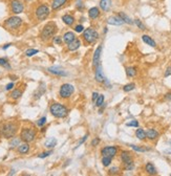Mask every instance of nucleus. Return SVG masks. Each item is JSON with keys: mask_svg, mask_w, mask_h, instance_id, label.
Wrapping results in <instances>:
<instances>
[{"mask_svg": "<svg viewBox=\"0 0 171 176\" xmlns=\"http://www.w3.org/2000/svg\"><path fill=\"white\" fill-rule=\"evenodd\" d=\"M75 32L76 33H83V31H84L85 28H84V26L82 25V24H78V25H76L75 26Z\"/></svg>", "mask_w": 171, "mask_h": 176, "instance_id": "c03bdc74", "label": "nucleus"}, {"mask_svg": "<svg viewBox=\"0 0 171 176\" xmlns=\"http://www.w3.org/2000/svg\"><path fill=\"white\" fill-rule=\"evenodd\" d=\"M75 92V87L74 85L68 84V83H65V84L61 85L60 87V90H59V96L62 99H68L69 96H71V94Z\"/></svg>", "mask_w": 171, "mask_h": 176, "instance_id": "1a4fd4ad", "label": "nucleus"}, {"mask_svg": "<svg viewBox=\"0 0 171 176\" xmlns=\"http://www.w3.org/2000/svg\"><path fill=\"white\" fill-rule=\"evenodd\" d=\"M124 169L127 170V171H131V170L134 169V164L133 162H128V164H124Z\"/></svg>", "mask_w": 171, "mask_h": 176, "instance_id": "79ce46f5", "label": "nucleus"}, {"mask_svg": "<svg viewBox=\"0 0 171 176\" xmlns=\"http://www.w3.org/2000/svg\"><path fill=\"white\" fill-rule=\"evenodd\" d=\"M118 148L117 146H106L101 150V155L102 156H108V157L113 158L118 153Z\"/></svg>", "mask_w": 171, "mask_h": 176, "instance_id": "9d476101", "label": "nucleus"}, {"mask_svg": "<svg viewBox=\"0 0 171 176\" xmlns=\"http://www.w3.org/2000/svg\"><path fill=\"white\" fill-rule=\"evenodd\" d=\"M18 132V124L16 122H5L0 126V135L4 139H12Z\"/></svg>", "mask_w": 171, "mask_h": 176, "instance_id": "f257e3e1", "label": "nucleus"}, {"mask_svg": "<svg viewBox=\"0 0 171 176\" xmlns=\"http://www.w3.org/2000/svg\"><path fill=\"white\" fill-rule=\"evenodd\" d=\"M87 137H88V135H85V136H83V137H82V139H80V142H79V144H78V146H77V147H79L80 145H82V144L84 143V142L87 139Z\"/></svg>", "mask_w": 171, "mask_h": 176, "instance_id": "3c124183", "label": "nucleus"}, {"mask_svg": "<svg viewBox=\"0 0 171 176\" xmlns=\"http://www.w3.org/2000/svg\"><path fill=\"white\" fill-rule=\"evenodd\" d=\"M145 170H146V172L149 174V175H155V174H157V169H155V167H154V165L151 164V162H147V164H146Z\"/></svg>", "mask_w": 171, "mask_h": 176, "instance_id": "393cba45", "label": "nucleus"}, {"mask_svg": "<svg viewBox=\"0 0 171 176\" xmlns=\"http://www.w3.org/2000/svg\"><path fill=\"white\" fill-rule=\"evenodd\" d=\"M68 0H52V3H51V7H52L53 11H58L60 9L62 6L67 3Z\"/></svg>", "mask_w": 171, "mask_h": 176, "instance_id": "2eb2a0df", "label": "nucleus"}, {"mask_svg": "<svg viewBox=\"0 0 171 176\" xmlns=\"http://www.w3.org/2000/svg\"><path fill=\"white\" fill-rule=\"evenodd\" d=\"M56 145H57V139H55V137H49V139H47V141L45 142L44 144L45 147L48 149H53L54 147H56Z\"/></svg>", "mask_w": 171, "mask_h": 176, "instance_id": "bb28decb", "label": "nucleus"}, {"mask_svg": "<svg viewBox=\"0 0 171 176\" xmlns=\"http://www.w3.org/2000/svg\"><path fill=\"white\" fill-rule=\"evenodd\" d=\"M120 17H121V19H122L123 21H124V23H127V24H133V20H131V18H129L128 16H127L125 13L123 12H120L119 14Z\"/></svg>", "mask_w": 171, "mask_h": 176, "instance_id": "c85d7f7f", "label": "nucleus"}, {"mask_svg": "<svg viewBox=\"0 0 171 176\" xmlns=\"http://www.w3.org/2000/svg\"><path fill=\"white\" fill-rule=\"evenodd\" d=\"M111 160L113 158L108 157V156H102V164H103L104 167H108L110 164H111Z\"/></svg>", "mask_w": 171, "mask_h": 176, "instance_id": "72a5a7b5", "label": "nucleus"}, {"mask_svg": "<svg viewBox=\"0 0 171 176\" xmlns=\"http://www.w3.org/2000/svg\"><path fill=\"white\" fill-rule=\"evenodd\" d=\"M134 88H136V85H134L133 83H129V84L125 85V86L123 87V90H124L125 92H129V91H131V90H133Z\"/></svg>", "mask_w": 171, "mask_h": 176, "instance_id": "f704fd0d", "label": "nucleus"}, {"mask_svg": "<svg viewBox=\"0 0 171 176\" xmlns=\"http://www.w3.org/2000/svg\"><path fill=\"white\" fill-rule=\"evenodd\" d=\"M17 151L19 154H27L30 152V145L28 143H22L17 147Z\"/></svg>", "mask_w": 171, "mask_h": 176, "instance_id": "aec40b11", "label": "nucleus"}, {"mask_svg": "<svg viewBox=\"0 0 171 176\" xmlns=\"http://www.w3.org/2000/svg\"><path fill=\"white\" fill-rule=\"evenodd\" d=\"M15 84L14 83H9V84L5 86V90H7V91H9V90H12L13 88H14Z\"/></svg>", "mask_w": 171, "mask_h": 176, "instance_id": "09e8293b", "label": "nucleus"}, {"mask_svg": "<svg viewBox=\"0 0 171 176\" xmlns=\"http://www.w3.org/2000/svg\"><path fill=\"white\" fill-rule=\"evenodd\" d=\"M168 75H171V65L169 66L166 69V71H165V77H168Z\"/></svg>", "mask_w": 171, "mask_h": 176, "instance_id": "603ef678", "label": "nucleus"}, {"mask_svg": "<svg viewBox=\"0 0 171 176\" xmlns=\"http://www.w3.org/2000/svg\"><path fill=\"white\" fill-rule=\"evenodd\" d=\"M27 1H30V0H27Z\"/></svg>", "mask_w": 171, "mask_h": 176, "instance_id": "bf43d9fd", "label": "nucleus"}, {"mask_svg": "<svg viewBox=\"0 0 171 176\" xmlns=\"http://www.w3.org/2000/svg\"><path fill=\"white\" fill-rule=\"evenodd\" d=\"M41 86L42 87H39L37 89V91L35 92V94H34V96H35V99H39L40 96H42L43 93L45 92V84H43V83H41Z\"/></svg>", "mask_w": 171, "mask_h": 176, "instance_id": "c756f323", "label": "nucleus"}, {"mask_svg": "<svg viewBox=\"0 0 171 176\" xmlns=\"http://www.w3.org/2000/svg\"><path fill=\"white\" fill-rule=\"evenodd\" d=\"M101 52H102V45H99L98 48L95 50L94 57H92V66H94V67H97V66H98V64H100Z\"/></svg>", "mask_w": 171, "mask_h": 176, "instance_id": "9b49d317", "label": "nucleus"}, {"mask_svg": "<svg viewBox=\"0 0 171 176\" xmlns=\"http://www.w3.org/2000/svg\"><path fill=\"white\" fill-rule=\"evenodd\" d=\"M98 96H99V93H98V92H94V93H92V101L96 102V100L98 99Z\"/></svg>", "mask_w": 171, "mask_h": 176, "instance_id": "864d4df0", "label": "nucleus"}, {"mask_svg": "<svg viewBox=\"0 0 171 176\" xmlns=\"http://www.w3.org/2000/svg\"><path fill=\"white\" fill-rule=\"evenodd\" d=\"M95 79L98 83H103L105 81V77H104L103 73V69H102V65L101 64H98L96 69V75H95Z\"/></svg>", "mask_w": 171, "mask_h": 176, "instance_id": "f8f14e48", "label": "nucleus"}, {"mask_svg": "<svg viewBox=\"0 0 171 176\" xmlns=\"http://www.w3.org/2000/svg\"><path fill=\"white\" fill-rule=\"evenodd\" d=\"M136 136L138 137L139 139H141V141H144V139H146V132H145V130H143L142 128L138 129L136 131Z\"/></svg>", "mask_w": 171, "mask_h": 176, "instance_id": "7c9ffc66", "label": "nucleus"}, {"mask_svg": "<svg viewBox=\"0 0 171 176\" xmlns=\"http://www.w3.org/2000/svg\"><path fill=\"white\" fill-rule=\"evenodd\" d=\"M9 46H12V44H11V43H9V44H5V45H3V46H2V50H7V48H9Z\"/></svg>", "mask_w": 171, "mask_h": 176, "instance_id": "5fc2aeb1", "label": "nucleus"}, {"mask_svg": "<svg viewBox=\"0 0 171 176\" xmlns=\"http://www.w3.org/2000/svg\"><path fill=\"white\" fill-rule=\"evenodd\" d=\"M62 21H63L64 24H66L67 26H71L74 23H75L76 19L73 15H69V14H65L62 16Z\"/></svg>", "mask_w": 171, "mask_h": 176, "instance_id": "a211bd4d", "label": "nucleus"}, {"mask_svg": "<svg viewBox=\"0 0 171 176\" xmlns=\"http://www.w3.org/2000/svg\"><path fill=\"white\" fill-rule=\"evenodd\" d=\"M100 7L103 12H108L111 7V0H100Z\"/></svg>", "mask_w": 171, "mask_h": 176, "instance_id": "5701e85b", "label": "nucleus"}, {"mask_svg": "<svg viewBox=\"0 0 171 176\" xmlns=\"http://www.w3.org/2000/svg\"><path fill=\"white\" fill-rule=\"evenodd\" d=\"M53 153V151H47V152H42V153H40L39 155H38V157L39 158H45V157H47V156H49V155L52 154Z\"/></svg>", "mask_w": 171, "mask_h": 176, "instance_id": "a18cd8bd", "label": "nucleus"}, {"mask_svg": "<svg viewBox=\"0 0 171 176\" xmlns=\"http://www.w3.org/2000/svg\"><path fill=\"white\" fill-rule=\"evenodd\" d=\"M34 14H35V17L38 21H44V20H46V19L48 18L49 15H51V9H49L48 4L42 3V4L38 5V6L36 7Z\"/></svg>", "mask_w": 171, "mask_h": 176, "instance_id": "39448f33", "label": "nucleus"}, {"mask_svg": "<svg viewBox=\"0 0 171 176\" xmlns=\"http://www.w3.org/2000/svg\"><path fill=\"white\" fill-rule=\"evenodd\" d=\"M57 32V24L54 21H49L45 24L44 26L41 29V33H40V39L44 42L49 41L53 37L55 36Z\"/></svg>", "mask_w": 171, "mask_h": 176, "instance_id": "f03ea898", "label": "nucleus"}, {"mask_svg": "<svg viewBox=\"0 0 171 176\" xmlns=\"http://www.w3.org/2000/svg\"><path fill=\"white\" fill-rule=\"evenodd\" d=\"M100 14H101V13H100V9L97 6H92L88 9V17H89V19H92V20L97 19L99 16H100Z\"/></svg>", "mask_w": 171, "mask_h": 176, "instance_id": "f3484780", "label": "nucleus"}, {"mask_svg": "<svg viewBox=\"0 0 171 176\" xmlns=\"http://www.w3.org/2000/svg\"><path fill=\"white\" fill-rule=\"evenodd\" d=\"M76 9L80 12H82L83 9H84V3H83L82 0H77V2H76Z\"/></svg>", "mask_w": 171, "mask_h": 176, "instance_id": "58836bf2", "label": "nucleus"}, {"mask_svg": "<svg viewBox=\"0 0 171 176\" xmlns=\"http://www.w3.org/2000/svg\"><path fill=\"white\" fill-rule=\"evenodd\" d=\"M165 99H166V100H171V93H167L166 96H165Z\"/></svg>", "mask_w": 171, "mask_h": 176, "instance_id": "6e6d98bb", "label": "nucleus"}, {"mask_svg": "<svg viewBox=\"0 0 171 176\" xmlns=\"http://www.w3.org/2000/svg\"><path fill=\"white\" fill-rule=\"evenodd\" d=\"M25 5L22 0H11L9 1V11L14 15H19L24 12Z\"/></svg>", "mask_w": 171, "mask_h": 176, "instance_id": "6e6552de", "label": "nucleus"}, {"mask_svg": "<svg viewBox=\"0 0 171 176\" xmlns=\"http://www.w3.org/2000/svg\"><path fill=\"white\" fill-rule=\"evenodd\" d=\"M142 40H143L144 43L148 44L149 46H151V47H157V43H155V41L153 40V39H152L151 37H149V36L143 35V36H142Z\"/></svg>", "mask_w": 171, "mask_h": 176, "instance_id": "b1692460", "label": "nucleus"}, {"mask_svg": "<svg viewBox=\"0 0 171 176\" xmlns=\"http://www.w3.org/2000/svg\"><path fill=\"white\" fill-rule=\"evenodd\" d=\"M100 142H101V139H99V137H96V139H94L92 141V147H96V146H98L100 144Z\"/></svg>", "mask_w": 171, "mask_h": 176, "instance_id": "de8ad7c7", "label": "nucleus"}, {"mask_svg": "<svg viewBox=\"0 0 171 176\" xmlns=\"http://www.w3.org/2000/svg\"><path fill=\"white\" fill-rule=\"evenodd\" d=\"M107 31H108V28L107 27H104V34L107 33Z\"/></svg>", "mask_w": 171, "mask_h": 176, "instance_id": "13d9d810", "label": "nucleus"}, {"mask_svg": "<svg viewBox=\"0 0 171 176\" xmlns=\"http://www.w3.org/2000/svg\"><path fill=\"white\" fill-rule=\"evenodd\" d=\"M45 124H46V117L45 116L41 117V119H39V120L37 121V126L38 127H43Z\"/></svg>", "mask_w": 171, "mask_h": 176, "instance_id": "a19ab883", "label": "nucleus"}, {"mask_svg": "<svg viewBox=\"0 0 171 176\" xmlns=\"http://www.w3.org/2000/svg\"><path fill=\"white\" fill-rule=\"evenodd\" d=\"M22 24H23V20H22L20 17L16 16H11L7 19H5L4 22H3V26H4L5 29H7L9 32H15L18 31L19 28L21 27Z\"/></svg>", "mask_w": 171, "mask_h": 176, "instance_id": "7ed1b4c3", "label": "nucleus"}, {"mask_svg": "<svg viewBox=\"0 0 171 176\" xmlns=\"http://www.w3.org/2000/svg\"><path fill=\"white\" fill-rule=\"evenodd\" d=\"M22 90L20 89H14L11 93H9V96H11V99L13 100H18L19 98H21L22 96Z\"/></svg>", "mask_w": 171, "mask_h": 176, "instance_id": "cd10ccee", "label": "nucleus"}, {"mask_svg": "<svg viewBox=\"0 0 171 176\" xmlns=\"http://www.w3.org/2000/svg\"><path fill=\"white\" fill-rule=\"evenodd\" d=\"M48 73H53V75H60V77H65L67 75V73L64 70H62L61 68L58 67V66H53V67H49L48 69Z\"/></svg>", "mask_w": 171, "mask_h": 176, "instance_id": "dca6fc26", "label": "nucleus"}, {"mask_svg": "<svg viewBox=\"0 0 171 176\" xmlns=\"http://www.w3.org/2000/svg\"><path fill=\"white\" fill-rule=\"evenodd\" d=\"M121 160L123 162V164H128V162H133L132 160V155L128 151H122L121 152Z\"/></svg>", "mask_w": 171, "mask_h": 176, "instance_id": "6ab92c4d", "label": "nucleus"}, {"mask_svg": "<svg viewBox=\"0 0 171 176\" xmlns=\"http://www.w3.org/2000/svg\"><path fill=\"white\" fill-rule=\"evenodd\" d=\"M126 75L129 78H133L136 75V69L134 67H127L126 68Z\"/></svg>", "mask_w": 171, "mask_h": 176, "instance_id": "2f4dec72", "label": "nucleus"}, {"mask_svg": "<svg viewBox=\"0 0 171 176\" xmlns=\"http://www.w3.org/2000/svg\"><path fill=\"white\" fill-rule=\"evenodd\" d=\"M0 65L2 67L6 68V69H11V64L9 63V60L6 58H0Z\"/></svg>", "mask_w": 171, "mask_h": 176, "instance_id": "473e14b6", "label": "nucleus"}, {"mask_svg": "<svg viewBox=\"0 0 171 176\" xmlns=\"http://www.w3.org/2000/svg\"><path fill=\"white\" fill-rule=\"evenodd\" d=\"M130 147H131V149H133L134 151H136V152H145V151L148 150V149H145L143 148V147H139V146H136V145H130Z\"/></svg>", "mask_w": 171, "mask_h": 176, "instance_id": "ea45409f", "label": "nucleus"}, {"mask_svg": "<svg viewBox=\"0 0 171 176\" xmlns=\"http://www.w3.org/2000/svg\"><path fill=\"white\" fill-rule=\"evenodd\" d=\"M126 126L127 127H138L139 126V122H138V121H136V120H132V121H130V122L127 123Z\"/></svg>", "mask_w": 171, "mask_h": 176, "instance_id": "49530a36", "label": "nucleus"}, {"mask_svg": "<svg viewBox=\"0 0 171 176\" xmlns=\"http://www.w3.org/2000/svg\"><path fill=\"white\" fill-rule=\"evenodd\" d=\"M38 52H39V50H38L30 48V50H27L25 52V56H26V57H33V56H35V55H37Z\"/></svg>", "mask_w": 171, "mask_h": 176, "instance_id": "4c0bfd02", "label": "nucleus"}, {"mask_svg": "<svg viewBox=\"0 0 171 176\" xmlns=\"http://www.w3.org/2000/svg\"><path fill=\"white\" fill-rule=\"evenodd\" d=\"M145 132H146V139H150V141H153V139H157V136H159V132L155 129H148Z\"/></svg>", "mask_w": 171, "mask_h": 176, "instance_id": "4be33fe9", "label": "nucleus"}, {"mask_svg": "<svg viewBox=\"0 0 171 176\" xmlns=\"http://www.w3.org/2000/svg\"><path fill=\"white\" fill-rule=\"evenodd\" d=\"M80 46H81V40L80 39H74L71 42L67 43V46H66V48H67V50H69V52H75V50H79Z\"/></svg>", "mask_w": 171, "mask_h": 176, "instance_id": "4468645a", "label": "nucleus"}, {"mask_svg": "<svg viewBox=\"0 0 171 176\" xmlns=\"http://www.w3.org/2000/svg\"><path fill=\"white\" fill-rule=\"evenodd\" d=\"M108 172H109V174H117L118 172H119V168H117V167L111 168Z\"/></svg>", "mask_w": 171, "mask_h": 176, "instance_id": "8fccbe9b", "label": "nucleus"}, {"mask_svg": "<svg viewBox=\"0 0 171 176\" xmlns=\"http://www.w3.org/2000/svg\"><path fill=\"white\" fill-rule=\"evenodd\" d=\"M53 42L57 45L62 44V38L59 37V36H54V37H53Z\"/></svg>", "mask_w": 171, "mask_h": 176, "instance_id": "37998d69", "label": "nucleus"}, {"mask_svg": "<svg viewBox=\"0 0 171 176\" xmlns=\"http://www.w3.org/2000/svg\"><path fill=\"white\" fill-rule=\"evenodd\" d=\"M133 23L136 24V25L138 26L139 28H140L141 31H145V29H146V26L144 25L143 22L141 21L140 19H136V20H134V21H133Z\"/></svg>", "mask_w": 171, "mask_h": 176, "instance_id": "e433bc0d", "label": "nucleus"}, {"mask_svg": "<svg viewBox=\"0 0 171 176\" xmlns=\"http://www.w3.org/2000/svg\"><path fill=\"white\" fill-rule=\"evenodd\" d=\"M104 104V96L103 94H99L98 99L96 100V106L97 107H101Z\"/></svg>", "mask_w": 171, "mask_h": 176, "instance_id": "c9c22d12", "label": "nucleus"}, {"mask_svg": "<svg viewBox=\"0 0 171 176\" xmlns=\"http://www.w3.org/2000/svg\"><path fill=\"white\" fill-rule=\"evenodd\" d=\"M21 139L20 137H12L11 139V142H9V148L11 149H14V148H17L20 144H21Z\"/></svg>", "mask_w": 171, "mask_h": 176, "instance_id": "a878e982", "label": "nucleus"}, {"mask_svg": "<svg viewBox=\"0 0 171 176\" xmlns=\"http://www.w3.org/2000/svg\"><path fill=\"white\" fill-rule=\"evenodd\" d=\"M98 39L99 34L94 27H88L83 31V41L86 44H94Z\"/></svg>", "mask_w": 171, "mask_h": 176, "instance_id": "423d86ee", "label": "nucleus"}, {"mask_svg": "<svg viewBox=\"0 0 171 176\" xmlns=\"http://www.w3.org/2000/svg\"><path fill=\"white\" fill-rule=\"evenodd\" d=\"M37 132L34 128H23L20 132V139L24 143H32L35 141Z\"/></svg>", "mask_w": 171, "mask_h": 176, "instance_id": "0eeeda50", "label": "nucleus"}, {"mask_svg": "<svg viewBox=\"0 0 171 176\" xmlns=\"http://www.w3.org/2000/svg\"><path fill=\"white\" fill-rule=\"evenodd\" d=\"M107 23L110 24V25H115V26H120L124 24V21H123L121 17L118 15V16H110L109 18L107 19Z\"/></svg>", "mask_w": 171, "mask_h": 176, "instance_id": "ddd939ff", "label": "nucleus"}, {"mask_svg": "<svg viewBox=\"0 0 171 176\" xmlns=\"http://www.w3.org/2000/svg\"><path fill=\"white\" fill-rule=\"evenodd\" d=\"M170 145H171V143H170ZM166 152H167V153H171V147H170V149H167Z\"/></svg>", "mask_w": 171, "mask_h": 176, "instance_id": "4d7b16f0", "label": "nucleus"}, {"mask_svg": "<svg viewBox=\"0 0 171 176\" xmlns=\"http://www.w3.org/2000/svg\"><path fill=\"white\" fill-rule=\"evenodd\" d=\"M74 39H76V35H75V33H73V32H66V33L63 35V37H62V41H64L66 44L71 42Z\"/></svg>", "mask_w": 171, "mask_h": 176, "instance_id": "412c9836", "label": "nucleus"}, {"mask_svg": "<svg viewBox=\"0 0 171 176\" xmlns=\"http://www.w3.org/2000/svg\"><path fill=\"white\" fill-rule=\"evenodd\" d=\"M49 112L57 119H64L68 115V109L61 103H53L49 107Z\"/></svg>", "mask_w": 171, "mask_h": 176, "instance_id": "20e7f679", "label": "nucleus"}]
</instances>
